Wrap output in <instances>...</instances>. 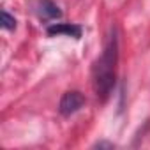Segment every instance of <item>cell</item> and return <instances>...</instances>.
<instances>
[{
  "label": "cell",
  "instance_id": "3957f363",
  "mask_svg": "<svg viewBox=\"0 0 150 150\" xmlns=\"http://www.w3.org/2000/svg\"><path fill=\"white\" fill-rule=\"evenodd\" d=\"M48 35H67V37H74L80 39L83 34V28L76 23H53L46 28Z\"/></svg>",
  "mask_w": 150,
  "mask_h": 150
},
{
  "label": "cell",
  "instance_id": "5b68a950",
  "mask_svg": "<svg viewBox=\"0 0 150 150\" xmlns=\"http://www.w3.org/2000/svg\"><path fill=\"white\" fill-rule=\"evenodd\" d=\"M2 28H6V30H14L16 28V20L7 11H2Z\"/></svg>",
  "mask_w": 150,
  "mask_h": 150
},
{
  "label": "cell",
  "instance_id": "277c9868",
  "mask_svg": "<svg viewBox=\"0 0 150 150\" xmlns=\"http://www.w3.org/2000/svg\"><path fill=\"white\" fill-rule=\"evenodd\" d=\"M35 11H37V14H39V18L44 20V21L57 20V18L62 16L58 6H57L55 2H51V0H39L37 6H35Z\"/></svg>",
  "mask_w": 150,
  "mask_h": 150
},
{
  "label": "cell",
  "instance_id": "6da1fadb",
  "mask_svg": "<svg viewBox=\"0 0 150 150\" xmlns=\"http://www.w3.org/2000/svg\"><path fill=\"white\" fill-rule=\"evenodd\" d=\"M117 62H118V37H117V30L111 28L106 46L92 67V87H94L97 99L103 103L110 97V94L113 90Z\"/></svg>",
  "mask_w": 150,
  "mask_h": 150
},
{
  "label": "cell",
  "instance_id": "7a4b0ae2",
  "mask_svg": "<svg viewBox=\"0 0 150 150\" xmlns=\"http://www.w3.org/2000/svg\"><path fill=\"white\" fill-rule=\"evenodd\" d=\"M83 104H85V97H83L81 92H78V90H69V92H65L62 96L60 104H58V111L64 117H71V115H74L76 111H80L83 108Z\"/></svg>",
  "mask_w": 150,
  "mask_h": 150
}]
</instances>
